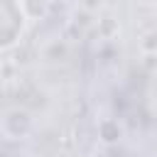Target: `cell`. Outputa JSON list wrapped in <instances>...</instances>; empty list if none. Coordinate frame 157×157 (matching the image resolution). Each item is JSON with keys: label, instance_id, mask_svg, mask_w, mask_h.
<instances>
[{"label": "cell", "instance_id": "1", "mask_svg": "<svg viewBox=\"0 0 157 157\" xmlns=\"http://www.w3.org/2000/svg\"><path fill=\"white\" fill-rule=\"evenodd\" d=\"M29 27V20L22 10V2L20 0H0V52L7 54L12 52L25 32Z\"/></svg>", "mask_w": 157, "mask_h": 157}, {"label": "cell", "instance_id": "2", "mask_svg": "<svg viewBox=\"0 0 157 157\" xmlns=\"http://www.w3.org/2000/svg\"><path fill=\"white\" fill-rule=\"evenodd\" d=\"M32 113L22 105H10L5 108L0 118V132L5 140H25L32 132Z\"/></svg>", "mask_w": 157, "mask_h": 157}, {"label": "cell", "instance_id": "3", "mask_svg": "<svg viewBox=\"0 0 157 157\" xmlns=\"http://www.w3.org/2000/svg\"><path fill=\"white\" fill-rule=\"evenodd\" d=\"M69 54H71L69 42H66V39H61V37L49 39V42L42 47V59H44V61H49V64H61V61H66V59H69Z\"/></svg>", "mask_w": 157, "mask_h": 157}, {"label": "cell", "instance_id": "4", "mask_svg": "<svg viewBox=\"0 0 157 157\" xmlns=\"http://www.w3.org/2000/svg\"><path fill=\"white\" fill-rule=\"evenodd\" d=\"M96 130H98V140L103 145H115L123 137V125H120L118 118H101Z\"/></svg>", "mask_w": 157, "mask_h": 157}, {"label": "cell", "instance_id": "5", "mask_svg": "<svg viewBox=\"0 0 157 157\" xmlns=\"http://www.w3.org/2000/svg\"><path fill=\"white\" fill-rule=\"evenodd\" d=\"M20 2H22V10H25L29 22H42L49 17L54 0H20Z\"/></svg>", "mask_w": 157, "mask_h": 157}, {"label": "cell", "instance_id": "6", "mask_svg": "<svg viewBox=\"0 0 157 157\" xmlns=\"http://www.w3.org/2000/svg\"><path fill=\"white\" fill-rule=\"evenodd\" d=\"M140 49L145 54H157V32H150L140 39Z\"/></svg>", "mask_w": 157, "mask_h": 157}, {"label": "cell", "instance_id": "7", "mask_svg": "<svg viewBox=\"0 0 157 157\" xmlns=\"http://www.w3.org/2000/svg\"><path fill=\"white\" fill-rule=\"evenodd\" d=\"M140 2H145V5H152V2H157V0H140Z\"/></svg>", "mask_w": 157, "mask_h": 157}, {"label": "cell", "instance_id": "8", "mask_svg": "<svg viewBox=\"0 0 157 157\" xmlns=\"http://www.w3.org/2000/svg\"><path fill=\"white\" fill-rule=\"evenodd\" d=\"M150 157H157V155H150Z\"/></svg>", "mask_w": 157, "mask_h": 157}]
</instances>
